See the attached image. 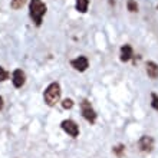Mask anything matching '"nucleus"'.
I'll list each match as a JSON object with an SVG mask.
<instances>
[{
  "label": "nucleus",
  "mask_w": 158,
  "mask_h": 158,
  "mask_svg": "<svg viewBox=\"0 0 158 158\" xmlns=\"http://www.w3.org/2000/svg\"><path fill=\"white\" fill-rule=\"evenodd\" d=\"M46 4L42 0H30L29 2V15L30 19L36 26H40L43 22V16L46 15Z\"/></svg>",
  "instance_id": "f257e3e1"
},
{
  "label": "nucleus",
  "mask_w": 158,
  "mask_h": 158,
  "mask_svg": "<svg viewBox=\"0 0 158 158\" xmlns=\"http://www.w3.org/2000/svg\"><path fill=\"white\" fill-rule=\"evenodd\" d=\"M60 85L58 82H52L50 85H48V88L45 89L43 94V101L46 105L49 106H55L60 99Z\"/></svg>",
  "instance_id": "f03ea898"
},
{
  "label": "nucleus",
  "mask_w": 158,
  "mask_h": 158,
  "mask_svg": "<svg viewBox=\"0 0 158 158\" xmlns=\"http://www.w3.org/2000/svg\"><path fill=\"white\" fill-rule=\"evenodd\" d=\"M81 111H82V117L85 118L89 124H95L96 112H95V109L92 108L91 102H88L86 99L82 101V104H81Z\"/></svg>",
  "instance_id": "7ed1b4c3"
},
{
  "label": "nucleus",
  "mask_w": 158,
  "mask_h": 158,
  "mask_svg": "<svg viewBox=\"0 0 158 158\" xmlns=\"http://www.w3.org/2000/svg\"><path fill=\"white\" fill-rule=\"evenodd\" d=\"M60 127H62L63 131H65L68 135H71L72 138H76L79 135V127H78V124H76L75 121L65 119V121H62Z\"/></svg>",
  "instance_id": "20e7f679"
},
{
  "label": "nucleus",
  "mask_w": 158,
  "mask_h": 158,
  "mask_svg": "<svg viewBox=\"0 0 158 158\" xmlns=\"http://www.w3.org/2000/svg\"><path fill=\"white\" fill-rule=\"evenodd\" d=\"M71 66L78 72H85L89 68V60L85 56H78L76 59H72L71 60Z\"/></svg>",
  "instance_id": "39448f33"
},
{
  "label": "nucleus",
  "mask_w": 158,
  "mask_h": 158,
  "mask_svg": "<svg viewBox=\"0 0 158 158\" xmlns=\"http://www.w3.org/2000/svg\"><path fill=\"white\" fill-rule=\"evenodd\" d=\"M12 82H13V86L15 88H22L23 85H25V82H26L25 72L22 71V69H16V71L13 72V75H12Z\"/></svg>",
  "instance_id": "423d86ee"
},
{
  "label": "nucleus",
  "mask_w": 158,
  "mask_h": 158,
  "mask_svg": "<svg viewBox=\"0 0 158 158\" xmlns=\"http://www.w3.org/2000/svg\"><path fill=\"white\" fill-rule=\"evenodd\" d=\"M139 148L142 151H145V152L152 151V148H154V139L151 137H148V135L141 137V139H139Z\"/></svg>",
  "instance_id": "0eeeda50"
},
{
  "label": "nucleus",
  "mask_w": 158,
  "mask_h": 158,
  "mask_svg": "<svg viewBox=\"0 0 158 158\" xmlns=\"http://www.w3.org/2000/svg\"><path fill=\"white\" fill-rule=\"evenodd\" d=\"M134 56V50L132 48H131V45H124L122 48H121V52H119V58L122 62H128V60H131Z\"/></svg>",
  "instance_id": "6e6552de"
},
{
  "label": "nucleus",
  "mask_w": 158,
  "mask_h": 158,
  "mask_svg": "<svg viewBox=\"0 0 158 158\" xmlns=\"http://www.w3.org/2000/svg\"><path fill=\"white\" fill-rule=\"evenodd\" d=\"M147 75L151 79L158 78V65L155 62H147Z\"/></svg>",
  "instance_id": "1a4fd4ad"
},
{
  "label": "nucleus",
  "mask_w": 158,
  "mask_h": 158,
  "mask_svg": "<svg viewBox=\"0 0 158 158\" xmlns=\"http://www.w3.org/2000/svg\"><path fill=\"white\" fill-rule=\"evenodd\" d=\"M88 7H89V0H76L75 9L79 13H86Z\"/></svg>",
  "instance_id": "9d476101"
},
{
  "label": "nucleus",
  "mask_w": 158,
  "mask_h": 158,
  "mask_svg": "<svg viewBox=\"0 0 158 158\" xmlns=\"http://www.w3.org/2000/svg\"><path fill=\"white\" fill-rule=\"evenodd\" d=\"M127 9H128L131 13H137L138 12V3L135 0H128V2H127Z\"/></svg>",
  "instance_id": "9b49d317"
},
{
  "label": "nucleus",
  "mask_w": 158,
  "mask_h": 158,
  "mask_svg": "<svg viewBox=\"0 0 158 158\" xmlns=\"http://www.w3.org/2000/svg\"><path fill=\"white\" fill-rule=\"evenodd\" d=\"M25 3H26V0H12V2H10V7L12 9H20Z\"/></svg>",
  "instance_id": "f8f14e48"
},
{
  "label": "nucleus",
  "mask_w": 158,
  "mask_h": 158,
  "mask_svg": "<svg viewBox=\"0 0 158 158\" xmlns=\"http://www.w3.org/2000/svg\"><path fill=\"white\" fill-rule=\"evenodd\" d=\"M9 76H10V73H9L7 71H4L3 68L0 66V82H4V81H7Z\"/></svg>",
  "instance_id": "ddd939ff"
},
{
  "label": "nucleus",
  "mask_w": 158,
  "mask_h": 158,
  "mask_svg": "<svg viewBox=\"0 0 158 158\" xmlns=\"http://www.w3.org/2000/svg\"><path fill=\"white\" fill-rule=\"evenodd\" d=\"M151 106L158 111V95L157 94H152V95H151Z\"/></svg>",
  "instance_id": "4468645a"
},
{
  "label": "nucleus",
  "mask_w": 158,
  "mask_h": 158,
  "mask_svg": "<svg viewBox=\"0 0 158 158\" xmlns=\"http://www.w3.org/2000/svg\"><path fill=\"white\" fill-rule=\"evenodd\" d=\"M62 106L65 109H71L72 106H73V101L72 99H69V98H66V99H63V102H62Z\"/></svg>",
  "instance_id": "2eb2a0df"
},
{
  "label": "nucleus",
  "mask_w": 158,
  "mask_h": 158,
  "mask_svg": "<svg viewBox=\"0 0 158 158\" xmlns=\"http://www.w3.org/2000/svg\"><path fill=\"white\" fill-rule=\"evenodd\" d=\"M124 150H125L124 145H118V147H115V150H114V151H115V154L121 157V154H122V151H124Z\"/></svg>",
  "instance_id": "dca6fc26"
},
{
  "label": "nucleus",
  "mask_w": 158,
  "mask_h": 158,
  "mask_svg": "<svg viewBox=\"0 0 158 158\" xmlns=\"http://www.w3.org/2000/svg\"><path fill=\"white\" fill-rule=\"evenodd\" d=\"M3 106H4V101H3V96L0 95V111L3 109Z\"/></svg>",
  "instance_id": "f3484780"
},
{
  "label": "nucleus",
  "mask_w": 158,
  "mask_h": 158,
  "mask_svg": "<svg viewBox=\"0 0 158 158\" xmlns=\"http://www.w3.org/2000/svg\"><path fill=\"white\" fill-rule=\"evenodd\" d=\"M109 4H115V0H109Z\"/></svg>",
  "instance_id": "a211bd4d"
},
{
  "label": "nucleus",
  "mask_w": 158,
  "mask_h": 158,
  "mask_svg": "<svg viewBox=\"0 0 158 158\" xmlns=\"http://www.w3.org/2000/svg\"><path fill=\"white\" fill-rule=\"evenodd\" d=\"M157 7H158V6H157Z\"/></svg>",
  "instance_id": "6ab92c4d"
}]
</instances>
